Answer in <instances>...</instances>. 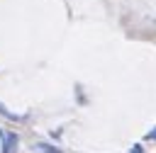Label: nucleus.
Returning <instances> with one entry per match:
<instances>
[{
  "label": "nucleus",
  "instance_id": "obj_1",
  "mask_svg": "<svg viewBox=\"0 0 156 153\" xmlns=\"http://www.w3.org/2000/svg\"><path fill=\"white\" fill-rule=\"evenodd\" d=\"M17 146H20V136L12 131H5L2 134V153H17Z\"/></svg>",
  "mask_w": 156,
  "mask_h": 153
},
{
  "label": "nucleus",
  "instance_id": "obj_2",
  "mask_svg": "<svg viewBox=\"0 0 156 153\" xmlns=\"http://www.w3.org/2000/svg\"><path fill=\"white\" fill-rule=\"evenodd\" d=\"M34 151H37V153H61V148L49 146V143H34Z\"/></svg>",
  "mask_w": 156,
  "mask_h": 153
},
{
  "label": "nucleus",
  "instance_id": "obj_3",
  "mask_svg": "<svg viewBox=\"0 0 156 153\" xmlns=\"http://www.w3.org/2000/svg\"><path fill=\"white\" fill-rule=\"evenodd\" d=\"M146 138H151V141H156V126H154V129H151V131L146 134Z\"/></svg>",
  "mask_w": 156,
  "mask_h": 153
},
{
  "label": "nucleus",
  "instance_id": "obj_4",
  "mask_svg": "<svg viewBox=\"0 0 156 153\" xmlns=\"http://www.w3.org/2000/svg\"><path fill=\"white\" fill-rule=\"evenodd\" d=\"M132 153H144V148H141V146L136 143V146H132Z\"/></svg>",
  "mask_w": 156,
  "mask_h": 153
}]
</instances>
